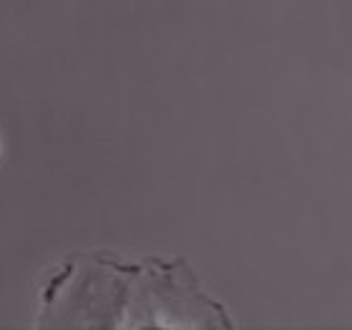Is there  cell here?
<instances>
[{"label": "cell", "instance_id": "6da1fadb", "mask_svg": "<svg viewBox=\"0 0 352 330\" xmlns=\"http://www.w3.org/2000/svg\"><path fill=\"white\" fill-rule=\"evenodd\" d=\"M184 257L124 262L78 252L41 290L38 328H232Z\"/></svg>", "mask_w": 352, "mask_h": 330}]
</instances>
